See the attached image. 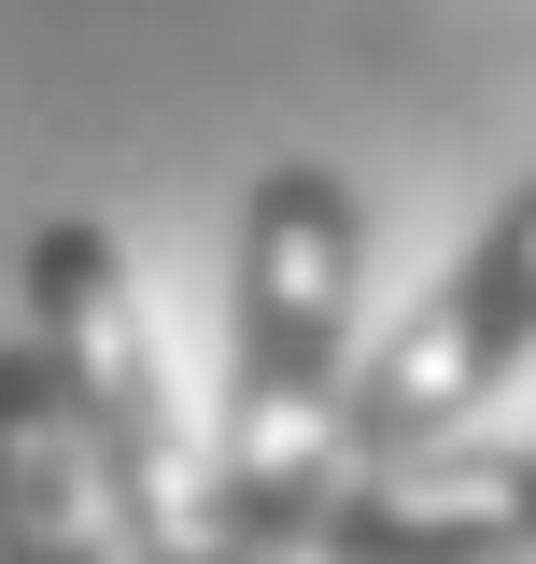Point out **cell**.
I'll use <instances>...</instances> for the list:
<instances>
[{"label": "cell", "mask_w": 536, "mask_h": 564, "mask_svg": "<svg viewBox=\"0 0 536 564\" xmlns=\"http://www.w3.org/2000/svg\"><path fill=\"white\" fill-rule=\"evenodd\" d=\"M0 564H128L43 339H0Z\"/></svg>", "instance_id": "cell-5"}, {"label": "cell", "mask_w": 536, "mask_h": 564, "mask_svg": "<svg viewBox=\"0 0 536 564\" xmlns=\"http://www.w3.org/2000/svg\"><path fill=\"white\" fill-rule=\"evenodd\" d=\"M29 339L57 367L71 423H85V466H99V508H114V551L128 564H268L226 508V452L212 423L184 410L170 381V339L141 311V269L99 212H57L29 226Z\"/></svg>", "instance_id": "cell-2"}, {"label": "cell", "mask_w": 536, "mask_h": 564, "mask_svg": "<svg viewBox=\"0 0 536 564\" xmlns=\"http://www.w3.org/2000/svg\"><path fill=\"white\" fill-rule=\"evenodd\" d=\"M523 367H536V170L480 212L467 254H452V269L367 339L353 410H339V452H353V466H382V452H438V437H467V410H480V395H508Z\"/></svg>", "instance_id": "cell-3"}, {"label": "cell", "mask_w": 536, "mask_h": 564, "mask_svg": "<svg viewBox=\"0 0 536 564\" xmlns=\"http://www.w3.org/2000/svg\"><path fill=\"white\" fill-rule=\"evenodd\" d=\"M367 367V198L325 155H268L226 226V508L255 551H311L339 480V410Z\"/></svg>", "instance_id": "cell-1"}, {"label": "cell", "mask_w": 536, "mask_h": 564, "mask_svg": "<svg viewBox=\"0 0 536 564\" xmlns=\"http://www.w3.org/2000/svg\"><path fill=\"white\" fill-rule=\"evenodd\" d=\"M325 564H523L536 551V437H438L353 466L325 508Z\"/></svg>", "instance_id": "cell-4"}]
</instances>
